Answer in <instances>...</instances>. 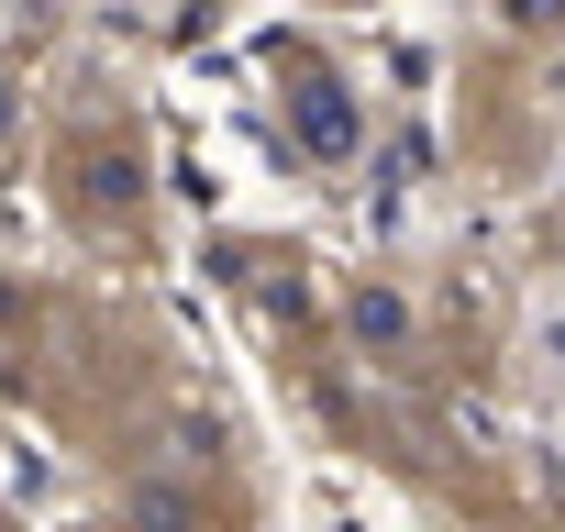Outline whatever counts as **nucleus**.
<instances>
[{
	"label": "nucleus",
	"mask_w": 565,
	"mask_h": 532,
	"mask_svg": "<svg viewBox=\"0 0 565 532\" xmlns=\"http://www.w3.org/2000/svg\"><path fill=\"white\" fill-rule=\"evenodd\" d=\"M134 532H189V499L178 488H134Z\"/></svg>",
	"instance_id": "f257e3e1"
},
{
	"label": "nucleus",
	"mask_w": 565,
	"mask_h": 532,
	"mask_svg": "<svg viewBox=\"0 0 565 532\" xmlns=\"http://www.w3.org/2000/svg\"><path fill=\"white\" fill-rule=\"evenodd\" d=\"M521 12H532V23H543V12H565V0H521Z\"/></svg>",
	"instance_id": "f03ea898"
}]
</instances>
